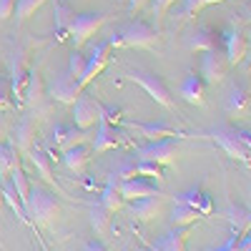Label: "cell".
<instances>
[{"mask_svg": "<svg viewBox=\"0 0 251 251\" xmlns=\"http://www.w3.org/2000/svg\"><path fill=\"white\" fill-rule=\"evenodd\" d=\"M23 211H25V216H28L30 224L48 226V224H53L60 216V203H58L55 194L48 191L46 186L33 183L28 188V199L23 203Z\"/></svg>", "mask_w": 251, "mask_h": 251, "instance_id": "1", "label": "cell"}, {"mask_svg": "<svg viewBox=\"0 0 251 251\" xmlns=\"http://www.w3.org/2000/svg\"><path fill=\"white\" fill-rule=\"evenodd\" d=\"M123 73H126V78H131L133 83H138V86H141L146 93H149V96L158 103V106H163V108H174L171 91H169L166 80H163L158 73L146 71V68H141V66H128Z\"/></svg>", "mask_w": 251, "mask_h": 251, "instance_id": "2", "label": "cell"}, {"mask_svg": "<svg viewBox=\"0 0 251 251\" xmlns=\"http://www.w3.org/2000/svg\"><path fill=\"white\" fill-rule=\"evenodd\" d=\"M156 43H158V30L151 23H143V20H131L111 38V46H126V48H153Z\"/></svg>", "mask_w": 251, "mask_h": 251, "instance_id": "3", "label": "cell"}, {"mask_svg": "<svg viewBox=\"0 0 251 251\" xmlns=\"http://www.w3.org/2000/svg\"><path fill=\"white\" fill-rule=\"evenodd\" d=\"M178 153V143L176 138H158V141H149L143 146H136V156L138 161H151L158 166H169L176 161Z\"/></svg>", "mask_w": 251, "mask_h": 251, "instance_id": "4", "label": "cell"}, {"mask_svg": "<svg viewBox=\"0 0 251 251\" xmlns=\"http://www.w3.org/2000/svg\"><path fill=\"white\" fill-rule=\"evenodd\" d=\"M126 141H128V136H126V133L121 131V126H118V123H111L106 116H103V103H100L98 131H96V138H93L91 151H93V153H103V151L118 149V146H123Z\"/></svg>", "mask_w": 251, "mask_h": 251, "instance_id": "5", "label": "cell"}, {"mask_svg": "<svg viewBox=\"0 0 251 251\" xmlns=\"http://www.w3.org/2000/svg\"><path fill=\"white\" fill-rule=\"evenodd\" d=\"M228 71V60L224 55L221 48H214V50H206L201 53V63H199V75L206 86H216V83L224 80Z\"/></svg>", "mask_w": 251, "mask_h": 251, "instance_id": "6", "label": "cell"}, {"mask_svg": "<svg viewBox=\"0 0 251 251\" xmlns=\"http://www.w3.org/2000/svg\"><path fill=\"white\" fill-rule=\"evenodd\" d=\"M208 136H211V141L216 146H221V149L226 151L228 158H234V161H241V163H249V151L244 149V146L239 143L236 133H234V126H226V123H219L214 126L211 131H208Z\"/></svg>", "mask_w": 251, "mask_h": 251, "instance_id": "7", "label": "cell"}, {"mask_svg": "<svg viewBox=\"0 0 251 251\" xmlns=\"http://www.w3.org/2000/svg\"><path fill=\"white\" fill-rule=\"evenodd\" d=\"M80 93H83V86L78 83V78L73 73H68V71L46 83V96L58 100V103H75V98Z\"/></svg>", "mask_w": 251, "mask_h": 251, "instance_id": "8", "label": "cell"}, {"mask_svg": "<svg viewBox=\"0 0 251 251\" xmlns=\"http://www.w3.org/2000/svg\"><path fill=\"white\" fill-rule=\"evenodd\" d=\"M118 126H121V128H126V131L138 133V136H141V138H146V141L178 138V136H183L181 131L171 128V126H169V123H163V121H156V123H143V121H128V118H121V121H118Z\"/></svg>", "mask_w": 251, "mask_h": 251, "instance_id": "9", "label": "cell"}, {"mask_svg": "<svg viewBox=\"0 0 251 251\" xmlns=\"http://www.w3.org/2000/svg\"><path fill=\"white\" fill-rule=\"evenodd\" d=\"M103 23H106V13H80L73 20V28H71L68 38L73 40L75 48H80L91 40V35H96L100 30Z\"/></svg>", "mask_w": 251, "mask_h": 251, "instance_id": "10", "label": "cell"}, {"mask_svg": "<svg viewBox=\"0 0 251 251\" xmlns=\"http://www.w3.org/2000/svg\"><path fill=\"white\" fill-rule=\"evenodd\" d=\"M221 40H224L221 50H224V55L228 60V66H239V63L246 58V50H249L244 30L236 23H228L226 30H224V35H221Z\"/></svg>", "mask_w": 251, "mask_h": 251, "instance_id": "11", "label": "cell"}, {"mask_svg": "<svg viewBox=\"0 0 251 251\" xmlns=\"http://www.w3.org/2000/svg\"><path fill=\"white\" fill-rule=\"evenodd\" d=\"M118 191L126 201H136V199H151V196H163L161 183H153L146 176H131V178H121L118 181Z\"/></svg>", "mask_w": 251, "mask_h": 251, "instance_id": "12", "label": "cell"}, {"mask_svg": "<svg viewBox=\"0 0 251 251\" xmlns=\"http://www.w3.org/2000/svg\"><path fill=\"white\" fill-rule=\"evenodd\" d=\"M71 106H73V126L88 131L91 126L98 123V118H100V103L98 100H93V98L80 93L75 98V103H71Z\"/></svg>", "mask_w": 251, "mask_h": 251, "instance_id": "13", "label": "cell"}, {"mask_svg": "<svg viewBox=\"0 0 251 251\" xmlns=\"http://www.w3.org/2000/svg\"><path fill=\"white\" fill-rule=\"evenodd\" d=\"M113 46H111V38L108 40H103V43H98L93 50H91V55H86V68H83V75H80V86L86 88L88 83L106 68V63H108V50H111Z\"/></svg>", "mask_w": 251, "mask_h": 251, "instance_id": "14", "label": "cell"}, {"mask_svg": "<svg viewBox=\"0 0 251 251\" xmlns=\"http://www.w3.org/2000/svg\"><path fill=\"white\" fill-rule=\"evenodd\" d=\"M186 48L191 53H206V50L221 48V35L208 25H199L191 35L186 38Z\"/></svg>", "mask_w": 251, "mask_h": 251, "instance_id": "15", "label": "cell"}, {"mask_svg": "<svg viewBox=\"0 0 251 251\" xmlns=\"http://www.w3.org/2000/svg\"><path fill=\"white\" fill-rule=\"evenodd\" d=\"M86 138H88V131L78 128V126H55L53 136H50V146H55L63 153V151L73 149L78 143H86Z\"/></svg>", "mask_w": 251, "mask_h": 251, "instance_id": "16", "label": "cell"}, {"mask_svg": "<svg viewBox=\"0 0 251 251\" xmlns=\"http://www.w3.org/2000/svg\"><path fill=\"white\" fill-rule=\"evenodd\" d=\"M249 108H251V93L244 83H231L228 88V96H226V113L228 116H249Z\"/></svg>", "mask_w": 251, "mask_h": 251, "instance_id": "17", "label": "cell"}, {"mask_svg": "<svg viewBox=\"0 0 251 251\" xmlns=\"http://www.w3.org/2000/svg\"><path fill=\"white\" fill-rule=\"evenodd\" d=\"M188 236H191V226H174L158 241H153L151 251H186Z\"/></svg>", "mask_w": 251, "mask_h": 251, "instance_id": "18", "label": "cell"}, {"mask_svg": "<svg viewBox=\"0 0 251 251\" xmlns=\"http://www.w3.org/2000/svg\"><path fill=\"white\" fill-rule=\"evenodd\" d=\"M73 20H75V10L66 3V0H55L53 3V25H55V38L58 40H66L71 35Z\"/></svg>", "mask_w": 251, "mask_h": 251, "instance_id": "19", "label": "cell"}, {"mask_svg": "<svg viewBox=\"0 0 251 251\" xmlns=\"http://www.w3.org/2000/svg\"><path fill=\"white\" fill-rule=\"evenodd\" d=\"M33 136H35V121L33 116H23L13 128V146L18 149V153L28 156L30 146H33Z\"/></svg>", "mask_w": 251, "mask_h": 251, "instance_id": "20", "label": "cell"}, {"mask_svg": "<svg viewBox=\"0 0 251 251\" xmlns=\"http://www.w3.org/2000/svg\"><path fill=\"white\" fill-rule=\"evenodd\" d=\"M128 211H131V216L138 219V221H151V219H156V216L163 211V196L136 199V201H131Z\"/></svg>", "mask_w": 251, "mask_h": 251, "instance_id": "21", "label": "cell"}, {"mask_svg": "<svg viewBox=\"0 0 251 251\" xmlns=\"http://www.w3.org/2000/svg\"><path fill=\"white\" fill-rule=\"evenodd\" d=\"M224 216H226L228 226H231V234L244 236V234L251 231V208L239 206V203H231V206L224 211Z\"/></svg>", "mask_w": 251, "mask_h": 251, "instance_id": "22", "label": "cell"}, {"mask_svg": "<svg viewBox=\"0 0 251 251\" xmlns=\"http://www.w3.org/2000/svg\"><path fill=\"white\" fill-rule=\"evenodd\" d=\"M203 86H206V83L201 80V75L196 71H188L186 78L181 80V86H178V93L183 96L186 103L201 106V103H203Z\"/></svg>", "mask_w": 251, "mask_h": 251, "instance_id": "23", "label": "cell"}, {"mask_svg": "<svg viewBox=\"0 0 251 251\" xmlns=\"http://www.w3.org/2000/svg\"><path fill=\"white\" fill-rule=\"evenodd\" d=\"M91 153V149L86 143H78V146H73V149H68V151H63V166H66L68 171H73V174H83L86 171V166H88V156Z\"/></svg>", "mask_w": 251, "mask_h": 251, "instance_id": "24", "label": "cell"}, {"mask_svg": "<svg viewBox=\"0 0 251 251\" xmlns=\"http://www.w3.org/2000/svg\"><path fill=\"white\" fill-rule=\"evenodd\" d=\"M25 80H28V68H25V60H23V55H18V58L13 60V73H10V93H13V100H15V103L23 100Z\"/></svg>", "mask_w": 251, "mask_h": 251, "instance_id": "25", "label": "cell"}, {"mask_svg": "<svg viewBox=\"0 0 251 251\" xmlns=\"http://www.w3.org/2000/svg\"><path fill=\"white\" fill-rule=\"evenodd\" d=\"M176 201H183V203H188L191 208H196V211L201 214V216H208L214 211V203H211V196L208 194H203L201 188H188L186 194H181V196H176Z\"/></svg>", "mask_w": 251, "mask_h": 251, "instance_id": "26", "label": "cell"}, {"mask_svg": "<svg viewBox=\"0 0 251 251\" xmlns=\"http://www.w3.org/2000/svg\"><path fill=\"white\" fill-rule=\"evenodd\" d=\"M28 156H30L33 166L38 169V174L43 176L48 183H55V178H53V166H50V153L43 149V146L33 143V146H30V151H28Z\"/></svg>", "mask_w": 251, "mask_h": 251, "instance_id": "27", "label": "cell"}, {"mask_svg": "<svg viewBox=\"0 0 251 251\" xmlns=\"http://www.w3.org/2000/svg\"><path fill=\"white\" fill-rule=\"evenodd\" d=\"M100 206L106 208V211H111V214L121 211V208L126 206V199L121 196L118 183H116V178H113V176H111V181L106 183V188H103V194H100Z\"/></svg>", "mask_w": 251, "mask_h": 251, "instance_id": "28", "label": "cell"}, {"mask_svg": "<svg viewBox=\"0 0 251 251\" xmlns=\"http://www.w3.org/2000/svg\"><path fill=\"white\" fill-rule=\"evenodd\" d=\"M20 163V153L10 141H0V181L8 178V174Z\"/></svg>", "mask_w": 251, "mask_h": 251, "instance_id": "29", "label": "cell"}, {"mask_svg": "<svg viewBox=\"0 0 251 251\" xmlns=\"http://www.w3.org/2000/svg\"><path fill=\"white\" fill-rule=\"evenodd\" d=\"M199 219H201V214L196 208H191L183 201H176L174 211H171V226H194Z\"/></svg>", "mask_w": 251, "mask_h": 251, "instance_id": "30", "label": "cell"}, {"mask_svg": "<svg viewBox=\"0 0 251 251\" xmlns=\"http://www.w3.org/2000/svg\"><path fill=\"white\" fill-rule=\"evenodd\" d=\"M43 3L46 0H15V25H23Z\"/></svg>", "mask_w": 251, "mask_h": 251, "instance_id": "31", "label": "cell"}, {"mask_svg": "<svg viewBox=\"0 0 251 251\" xmlns=\"http://www.w3.org/2000/svg\"><path fill=\"white\" fill-rule=\"evenodd\" d=\"M8 178H10V183L15 186V191H18V199H20V203H25V199H28V188H30V183H28V178H25V171H23V166H15V169L8 174Z\"/></svg>", "mask_w": 251, "mask_h": 251, "instance_id": "32", "label": "cell"}, {"mask_svg": "<svg viewBox=\"0 0 251 251\" xmlns=\"http://www.w3.org/2000/svg\"><path fill=\"white\" fill-rule=\"evenodd\" d=\"M108 221H111V211H106L100 203L91 208V226L96 228V234H103L108 228Z\"/></svg>", "mask_w": 251, "mask_h": 251, "instance_id": "33", "label": "cell"}, {"mask_svg": "<svg viewBox=\"0 0 251 251\" xmlns=\"http://www.w3.org/2000/svg\"><path fill=\"white\" fill-rule=\"evenodd\" d=\"M83 68H86V55H83L78 48L71 53V58H68V73H73L78 80H80V75H83Z\"/></svg>", "mask_w": 251, "mask_h": 251, "instance_id": "34", "label": "cell"}, {"mask_svg": "<svg viewBox=\"0 0 251 251\" xmlns=\"http://www.w3.org/2000/svg\"><path fill=\"white\" fill-rule=\"evenodd\" d=\"M13 108V93H10V80L0 75V111H10Z\"/></svg>", "mask_w": 251, "mask_h": 251, "instance_id": "35", "label": "cell"}, {"mask_svg": "<svg viewBox=\"0 0 251 251\" xmlns=\"http://www.w3.org/2000/svg\"><path fill=\"white\" fill-rule=\"evenodd\" d=\"M174 3H176V0H153V23H156V30H158V25H161L166 10H169Z\"/></svg>", "mask_w": 251, "mask_h": 251, "instance_id": "36", "label": "cell"}, {"mask_svg": "<svg viewBox=\"0 0 251 251\" xmlns=\"http://www.w3.org/2000/svg\"><path fill=\"white\" fill-rule=\"evenodd\" d=\"M183 13L186 15H194V13H199L201 8H206V5H214V3H224V0H183Z\"/></svg>", "mask_w": 251, "mask_h": 251, "instance_id": "37", "label": "cell"}, {"mask_svg": "<svg viewBox=\"0 0 251 251\" xmlns=\"http://www.w3.org/2000/svg\"><path fill=\"white\" fill-rule=\"evenodd\" d=\"M234 133H236L239 143L251 153V128H239V126H234Z\"/></svg>", "mask_w": 251, "mask_h": 251, "instance_id": "38", "label": "cell"}, {"mask_svg": "<svg viewBox=\"0 0 251 251\" xmlns=\"http://www.w3.org/2000/svg\"><path fill=\"white\" fill-rule=\"evenodd\" d=\"M13 10H15V0H0V20L10 18Z\"/></svg>", "mask_w": 251, "mask_h": 251, "instance_id": "39", "label": "cell"}, {"mask_svg": "<svg viewBox=\"0 0 251 251\" xmlns=\"http://www.w3.org/2000/svg\"><path fill=\"white\" fill-rule=\"evenodd\" d=\"M8 133H10V123H8V116L0 111V141H8Z\"/></svg>", "mask_w": 251, "mask_h": 251, "instance_id": "40", "label": "cell"}, {"mask_svg": "<svg viewBox=\"0 0 251 251\" xmlns=\"http://www.w3.org/2000/svg\"><path fill=\"white\" fill-rule=\"evenodd\" d=\"M236 251H251V231L239 236V244H236Z\"/></svg>", "mask_w": 251, "mask_h": 251, "instance_id": "41", "label": "cell"}, {"mask_svg": "<svg viewBox=\"0 0 251 251\" xmlns=\"http://www.w3.org/2000/svg\"><path fill=\"white\" fill-rule=\"evenodd\" d=\"M146 3H149V0H128V10H131V13H138Z\"/></svg>", "mask_w": 251, "mask_h": 251, "instance_id": "42", "label": "cell"}, {"mask_svg": "<svg viewBox=\"0 0 251 251\" xmlns=\"http://www.w3.org/2000/svg\"><path fill=\"white\" fill-rule=\"evenodd\" d=\"M83 251H108V249L103 246L100 241H91V244H86V246H83Z\"/></svg>", "mask_w": 251, "mask_h": 251, "instance_id": "43", "label": "cell"}, {"mask_svg": "<svg viewBox=\"0 0 251 251\" xmlns=\"http://www.w3.org/2000/svg\"><path fill=\"white\" fill-rule=\"evenodd\" d=\"M241 20H244V23H251V0H249V5L241 10Z\"/></svg>", "mask_w": 251, "mask_h": 251, "instance_id": "44", "label": "cell"}, {"mask_svg": "<svg viewBox=\"0 0 251 251\" xmlns=\"http://www.w3.org/2000/svg\"><path fill=\"white\" fill-rule=\"evenodd\" d=\"M0 206H3V191H0Z\"/></svg>", "mask_w": 251, "mask_h": 251, "instance_id": "45", "label": "cell"}, {"mask_svg": "<svg viewBox=\"0 0 251 251\" xmlns=\"http://www.w3.org/2000/svg\"><path fill=\"white\" fill-rule=\"evenodd\" d=\"M249 118H251V108H249Z\"/></svg>", "mask_w": 251, "mask_h": 251, "instance_id": "46", "label": "cell"}]
</instances>
